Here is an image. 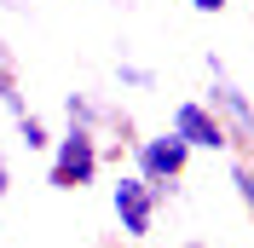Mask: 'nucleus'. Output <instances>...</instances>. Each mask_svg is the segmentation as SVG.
I'll return each instance as SVG.
<instances>
[{
    "instance_id": "f03ea898",
    "label": "nucleus",
    "mask_w": 254,
    "mask_h": 248,
    "mask_svg": "<svg viewBox=\"0 0 254 248\" xmlns=\"http://www.w3.org/2000/svg\"><path fill=\"white\" fill-rule=\"evenodd\" d=\"M202 69H208V98L202 104L220 116L231 150H243V162H254V98L231 81V63H225L220 52H202Z\"/></svg>"
},
{
    "instance_id": "9d476101",
    "label": "nucleus",
    "mask_w": 254,
    "mask_h": 248,
    "mask_svg": "<svg viewBox=\"0 0 254 248\" xmlns=\"http://www.w3.org/2000/svg\"><path fill=\"white\" fill-rule=\"evenodd\" d=\"M231 190H237V202H243V214L254 219V162H231Z\"/></svg>"
},
{
    "instance_id": "9b49d317",
    "label": "nucleus",
    "mask_w": 254,
    "mask_h": 248,
    "mask_svg": "<svg viewBox=\"0 0 254 248\" xmlns=\"http://www.w3.org/2000/svg\"><path fill=\"white\" fill-rule=\"evenodd\" d=\"M231 0H190V12H202V17H220Z\"/></svg>"
},
{
    "instance_id": "ddd939ff",
    "label": "nucleus",
    "mask_w": 254,
    "mask_h": 248,
    "mask_svg": "<svg viewBox=\"0 0 254 248\" xmlns=\"http://www.w3.org/2000/svg\"><path fill=\"white\" fill-rule=\"evenodd\" d=\"M179 248H225V243H202V237H185Z\"/></svg>"
},
{
    "instance_id": "1a4fd4ad",
    "label": "nucleus",
    "mask_w": 254,
    "mask_h": 248,
    "mask_svg": "<svg viewBox=\"0 0 254 248\" xmlns=\"http://www.w3.org/2000/svg\"><path fill=\"white\" fill-rule=\"evenodd\" d=\"M116 87H122V93H156V69L122 58V63H116Z\"/></svg>"
},
{
    "instance_id": "f8f14e48",
    "label": "nucleus",
    "mask_w": 254,
    "mask_h": 248,
    "mask_svg": "<svg viewBox=\"0 0 254 248\" xmlns=\"http://www.w3.org/2000/svg\"><path fill=\"white\" fill-rule=\"evenodd\" d=\"M0 196H12V162H6V150H0Z\"/></svg>"
},
{
    "instance_id": "39448f33",
    "label": "nucleus",
    "mask_w": 254,
    "mask_h": 248,
    "mask_svg": "<svg viewBox=\"0 0 254 248\" xmlns=\"http://www.w3.org/2000/svg\"><path fill=\"white\" fill-rule=\"evenodd\" d=\"M168 133H174V139L185 144L190 156H225V150H231V139H225L220 116H214L202 98H179L174 116H168Z\"/></svg>"
},
{
    "instance_id": "4468645a",
    "label": "nucleus",
    "mask_w": 254,
    "mask_h": 248,
    "mask_svg": "<svg viewBox=\"0 0 254 248\" xmlns=\"http://www.w3.org/2000/svg\"><path fill=\"white\" fill-rule=\"evenodd\" d=\"M133 248H150V243H133Z\"/></svg>"
},
{
    "instance_id": "6e6552de",
    "label": "nucleus",
    "mask_w": 254,
    "mask_h": 248,
    "mask_svg": "<svg viewBox=\"0 0 254 248\" xmlns=\"http://www.w3.org/2000/svg\"><path fill=\"white\" fill-rule=\"evenodd\" d=\"M12 127H17V144H23V150H29V156H47V150H52V127L41 122L35 110H29V116H17Z\"/></svg>"
},
{
    "instance_id": "423d86ee",
    "label": "nucleus",
    "mask_w": 254,
    "mask_h": 248,
    "mask_svg": "<svg viewBox=\"0 0 254 248\" xmlns=\"http://www.w3.org/2000/svg\"><path fill=\"white\" fill-rule=\"evenodd\" d=\"M110 116H116V104H104L98 93H87V87H75V93H64V122L69 127H87V133H110Z\"/></svg>"
},
{
    "instance_id": "20e7f679",
    "label": "nucleus",
    "mask_w": 254,
    "mask_h": 248,
    "mask_svg": "<svg viewBox=\"0 0 254 248\" xmlns=\"http://www.w3.org/2000/svg\"><path fill=\"white\" fill-rule=\"evenodd\" d=\"M110 214H116V231H122V243H150L156 237V196H150V185H144L139 173H116L110 185Z\"/></svg>"
},
{
    "instance_id": "f257e3e1",
    "label": "nucleus",
    "mask_w": 254,
    "mask_h": 248,
    "mask_svg": "<svg viewBox=\"0 0 254 248\" xmlns=\"http://www.w3.org/2000/svg\"><path fill=\"white\" fill-rule=\"evenodd\" d=\"M127 173H139L144 185H150V196H156V208H168V202L185 196V173H190V150L162 127V133H139V144L127 150Z\"/></svg>"
},
{
    "instance_id": "0eeeda50",
    "label": "nucleus",
    "mask_w": 254,
    "mask_h": 248,
    "mask_svg": "<svg viewBox=\"0 0 254 248\" xmlns=\"http://www.w3.org/2000/svg\"><path fill=\"white\" fill-rule=\"evenodd\" d=\"M0 110L6 116H29V98H23V81H17V63H12V47H0Z\"/></svg>"
},
{
    "instance_id": "7ed1b4c3",
    "label": "nucleus",
    "mask_w": 254,
    "mask_h": 248,
    "mask_svg": "<svg viewBox=\"0 0 254 248\" xmlns=\"http://www.w3.org/2000/svg\"><path fill=\"white\" fill-rule=\"evenodd\" d=\"M98 173H104V139L98 133H87V127L52 133V150H47L52 190H87V185H98Z\"/></svg>"
}]
</instances>
